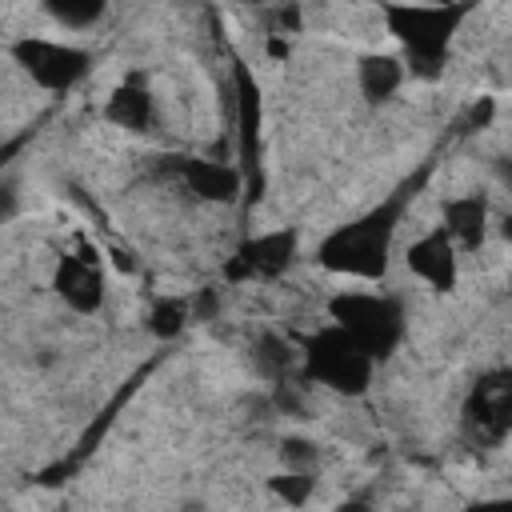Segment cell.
<instances>
[{
  "mask_svg": "<svg viewBox=\"0 0 512 512\" xmlns=\"http://www.w3.org/2000/svg\"><path fill=\"white\" fill-rule=\"evenodd\" d=\"M52 288H56V296H60L72 312H80V316H92V312L104 304V276H100V268H96L92 260H84V256H60V264H56V272H52Z\"/></svg>",
  "mask_w": 512,
  "mask_h": 512,
  "instance_id": "10",
  "label": "cell"
},
{
  "mask_svg": "<svg viewBox=\"0 0 512 512\" xmlns=\"http://www.w3.org/2000/svg\"><path fill=\"white\" fill-rule=\"evenodd\" d=\"M296 244H300L296 228L260 232V236H252V240H244L236 248V256L224 264V276L228 280H276V276H284L292 268Z\"/></svg>",
  "mask_w": 512,
  "mask_h": 512,
  "instance_id": "7",
  "label": "cell"
},
{
  "mask_svg": "<svg viewBox=\"0 0 512 512\" xmlns=\"http://www.w3.org/2000/svg\"><path fill=\"white\" fill-rule=\"evenodd\" d=\"M188 320H192L188 300H180V296H164V300H156L152 312H148V332L160 336V340H172V336L184 332Z\"/></svg>",
  "mask_w": 512,
  "mask_h": 512,
  "instance_id": "17",
  "label": "cell"
},
{
  "mask_svg": "<svg viewBox=\"0 0 512 512\" xmlns=\"http://www.w3.org/2000/svg\"><path fill=\"white\" fill-rule=\"evenodd\" d=\"M468 16V0H392L384 4V28L404 48L416 76L436 80L448 64L452 36Z\"/></svg>",
  "mask_w": 512,
  "mask_h": 512,
  "instance_id": "1",
  "label": "cell"
},
{
  "mask_svg": "<svg viewBox=\"0 0 512 512\" xmlns=\"http://www.w3.org/2000/svg\"><path fill=\"white\" fill-rule=\"evenodd\" d=\"M280 464L292 468V472H316L320 464V448L304 436H284L280 440Z\"/></svg>",
  "mask_w": 512,
  "mask_h": 512,
  "instance_id": "19",
  "label": "cell"
},
{
  "mask_svg": "<svg viewBox=\"0 0 512 512\" xmlns=\"http://www.w3.org/2000/svg\"><path fill=\"white\" fill-rule=\"evenodd\" d=\"M400 208H404V196L332 228L316 248V264L336 272V276L380 280L388 272V260H392V236H396Z\"/></svg>",
  "mask_w": 512,
  "mask_h": 512,
  "instance_id": "2",
  "label": "cell"
},
{
  "mask_svg": "<svg viewBox=\"0 0 512 512\" xmlns=\"http://www.w3.org/2000/svg\"><path fill=\"white\" fill-rule=\"evenodd\" d=\"M268 488H272L284 504H308V500H312V488H316V476H312V472H292V468H284V472H276V476L268 480Z\"/></svg>",
  "mask_w": 512,
  "mask_h": 512,
  "instance_id": "18",
  "label": "cell"
},
{
  "mask_svg": "<svg viewBox=\"0 0 512 512\" xmlns=\"http://www.w3.org/2000/svg\"><path fill=\"white\" fill-rule=\"evenodd\" d=\"M300 360L312 384H324L328 392H340V396H364L376 372L372 352L360 340H352L340 324H324L308 332L300 340Z\"/></svg>",
  "mask_w": 512,
  "mask_h": 512,
  "instance_id": "3",
  "label": "cell"
},
{
  "mask_svg": "<svg viewBox=\"0 0 512 512\" xmlns=\"http://www.w3.org/2000/svg\"><path fill=\"white\" fill-rule=\"evenodd\" d=\"M112 256H116V268H124V272H136V260H132V252H120V248H116Z\"/></svg>",
  "mask_w": 512,
  "mask_h": 512,
  "instance_id": "20",
  "label": "cell"
},
{
  "mask_svg": "<svg viewBox=\"0 0 512 512\" xmlns=\"http://www.w3.org/2000/svg\"><path fill=\"white\" fill-rule=\"evenodd\" d=\"M236 100H240V152L244 164H256V124H260V92L244 64H236Z\"/></svg>",
  "mask_w": 512,
  "mask_h": 512,
  "instance_id": "14",
  "label": "cell"
},
{
  "mask_svg": "<svg viewBox=\"0 0 512 512\" xmlns=\"http://www.w3.org/2000/svg\"><path fill=\"white\" fill-rule=\"evenodd\" d=\"M448 240L464 252H476L488 236V200L480 192H468V196H456L444 204V224Z\"/></svg>",
  "mask_w": 512,
  "mask_h": 512,
  "instance_id": "11",
  "label": "cell"
},
{
  "mask_svg": "<svg viewBox=\"0 0 512 512\" xmlns=\"http://www.w3.org/2000/svg\"><path fill=\"white\" fill-rule=\"evenodd\" d=\"M456 252L460 248L448 240V232L444 228H432V232H424L420 240L408 244L404 260H408V272L420 276L428 288L452 292L456 288V276H460V256Z\"/></svg>",
  "mask_w": 512,
  "mask_h": 512,
  "instance_id": "8",
  "label": "cell"
},
{
  "mask_svg": "<svg viewBox=\"0 0 512 512\" xmlns=\"http://www.w3.org/2000/svg\"><path fill=\"white\" fill-rule=\"evenodd\" d=\"M0 164H4V160H0Z\"/></svg>",
  "mask_w": 512,
  "mask_h": 512,
  "instance_id": "22",
  "label": "cell"
},
{
  "mask_svg": "<svg viewBox=\"0 0 512 512\" xmlns=\"http://www.w3.org/2000/svg\"><path fill=\"white\" fill-rule=\"evenodd\" d=\"M252 360H256V372H260L264 380L280 384V380L288 376V368H292V344H288L284 336H276V332H264V336L252 344Z\"/></svg>",
  "mask_w": 512,
  "mask_h": 512,
  "instance_id": "15",
  "label": "cell"
},
{
  "mask_svg": "<svg viewBox=\"0 0 512 512\" xmlns=\"http://www.w3.org/2000/svg\"><path fill=\"white\" fill-rule=\"evenodd\" d=\"M12 60L20 64L24 76H32V84H40L48 92L76 88L92 68V56L84 48L60 44V40H44V36H20L12 44Z\"/></svg>",
  "mask_w": 512,
  "mask_h": 512,
  "instance_id": "5",
  "label": "cell"
},
{
  "mask_svg": "<svg viewBox=\"0 0 512 512\" xmlns=\"http://www.w3.org/2000/svg\"><path fill=\"white\" fill-rule=\"evenodd\" d=\"M328 320L340 324L352 340H360L372 352V360L392 356L404 340V308L392 296H376V292H360V288L336 292L328 300Z\"/></svg>",
  "mask_w": 512,
  "mask_h": 512,
  "instance_id": "4",
  "label": "cell"
},
{
  "mask_svg": "<svg viewBox=\"0 0 512 512\" xmlns=\"http://www.w3.org/2000/svg\"><path fill=\"white\" fill-rule=\"evenodd\" d=\"M464 432L480 448H496L508 440L512 432V372L508 368H492L472 384L464 400Z\"/></svg>",
  "mask_w": 512,
  "mask_h": 512,
  "instance_id": "6",
  "label": "cell"
},
{
  "mask_svg": "<svg viewBox=\"0 0 512 512\" xmlns=\"http://www.w3.org/2000/svg\"><path fill=\"white\" fill-rule=\"evenodd\" d=\"M168 172H176L184 180V188L208 204H232L240 192V172L216 160H200V156H168Z\"/></svg>",
  "mask_w": 512,
  "mask_h": 512,
  "instance_id": "9",
  "label": "cell"
},
{
  "mask_svg": "<svg viewBox=\"0 0 512 512\" xmlns=\"http://www.w3.org/2000/svg\"><path fill=\"white\" fill-rule=\"evenodd\" d=\"M248 4H264V0H248Z\"/></svg>",
  "mask_w": 512,
  "mask_h": 512,
  "instance_id": "21",
  "label": "cell"
},
{
  "mask_svg": "<svg viewBox=\"0 0 512 512\" xmlns=\"http://www.w3.org/2000/svg\"><path fill=\"white\" fill-rule=\"evenodd\" d=\"M40 4L64 28H92L108 12V0H40Z\"/></svg>",
  "mask_w": 512,
  "mask_h": 512,
  "instance_id": "16",
  "label": "cell"
},
{
  "mask_svg": "<svg viewBox=\"0 0 512 512\" xmlns=\"http://www.w3.org/2000/svg\"><path fill=\"white\" fill-rule=\"evenodd\" d=\"M104 116L124 128V132H148L152 128V116H156V104H152V92L140 84V80H124L108 104H104Z\"/></svg>",
  "mask_w": 512,
  "mask_h": 512,
  "instance_id": "13",
  "label": "cell"
},
{
  "mask_svg": "<svg viewBox=\"0 0 512 512\" xmlns=\"http://www.w3.org/2000/svg\"><path fill=\"white\" fill-rule=\"evenodd\" d=\"M356 84H360V96L368 104H384L404 84V60L388 56V52H364L356 60Z\"/></svg>",
  "mask_w": 512,
  "mask_h": 512,
  "instance_id": "12",
  "label": "cell"
}]
</instances>
